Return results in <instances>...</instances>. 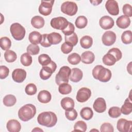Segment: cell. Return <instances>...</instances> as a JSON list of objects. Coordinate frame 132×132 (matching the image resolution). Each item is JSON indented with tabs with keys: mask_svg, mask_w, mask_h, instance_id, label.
<instances>
[{
	"mask_svg": "<svg viewBox=\"0 0 132 132\" xmlns=\"http://www.w3.org/2000/svg\"><path fill=\"white\" fill-rule=\"evenodd\" d=\"M37 121L41 125L52 127L57 123V117L56 114L52 111H45L38 115Z\"/></svg>",
	"mask_w": 132,
	"mask_h": 132,
	"instance_id": "1",
	"label": "cell"
},
{
	"mask_svg": "<svg viewBox=\"0 0 132 132\" xmlns=\"http://www.w3.org/2000/svg\"><path fill=\"white\" fill-rule=\"evenodd\" d=\"M92 73L95 79L103 82H106L110 80L112 76L110 70L102 65H96L92 70Z\"/></svg>",
	"mask_w": 132,
	"mask_h": 132,
	"instance_id": "2",
	"label": "cell"
},
{
	"mask_svg": "<svg viewBox=\"0 0 132 132\" xmlns=\"http://www.w3.org/2000/svg\"><path fill=\"white\" fill-rule=\"evenodd\" d=\"M36 113V108L35 105L27 104L20 108L18 111L19 119L24 122H27L34 117Z\"/></svg>",
	"mask_w": 132,
	"mask_h": 132,
	"instance_id": "3",
	"label": "cell"
},
{
	"mask_svg": "<svg viewBox=\"0 0 132 132\" xmlns=\"http://www.w3.org/2000/svg\"><path fill=\"white\" fill-rule=\"evenodd\" d=\"M71 69L68 66L62 67L55 77V82L57 85H60L63 83H68Z\"/></svg>",
	"mask_w": 132,
	"mask_h": 132,
	"instance_id": "4",
	"label": "cell"
},
{
	"mask_svg": "<svg viewBox=\"0 0 132 132\" xmlns=\"http://www.w3.org/2000/svg\"><path fill=\"white\" fill-rule=\"evenodd\" d=\"M10 31L12 37L18 41L23 39L26 33L24 27L19 23L12 24L10 27Z\"/></svg>",
	"mask_w": 132,
	"mask_h": 132,
	"instance_id": "5",
	"label": "cell"
},
{
	"mask_svg": "<svg viewBox=\"0 0 132 132\" xmlns=\"http://www.w3.org/2000/svg\"><path fill=\"white\" fill-rule=\"evenodd\" d=\"M78 10L77 4L71 1H66L61 6V11L63 13L69 16H73L76 14Z\"/></svg>",
	"mask_w": 132,
	"mask_h": 132,
	"instance_id": "6",
	"label": "cell"
},
{
	"mask_svg": "<svg viewBox=\"0 0 132 132\" xmlns=\"http://www.w3.org/2000/svg\"><path fill=\"white\" fill-rule=\"evenodd\" d=\"M57 68V64L53 61L46 66L42 67L40 72V77L43 80H47L52 76Z\"/></svg>",
	"mask_w": 132,
	"mask_h": 132,
	"instance_id": "7",
	"label": "cell"
},
{
	"mask_svg": "<svg viewBox=\"0 0 132 132\" xmlns=\"http://www.w3.org/2000/svg\"><path fill=\"white\" fill-rule=\"evenodd\" d=\"M69 22L65 18L59 16L53 18L51 20V25L54 29L62 30L67 27Z\"/></svg>",
	"mask_w": 132,
	"mask_h": 132,
	"instance_id": "8",
	"label": "cell"
},
{
	"mask_svg": "<svg viewBox=\"0 0 132 132\" xmlns=\"http://www.w3.org/2000/svg\"><path fill=\"white\" fill-rule=\"evenodd\" d=\"M54 1H41L39 7V12L43 15L47 16L51 14Z\"/></svg>",
	"mask_w": 132,
	"mask_h": 132,
	"instance_id": "9",
	"label": "cell"
},
{
	"mask_svg": "<svg viewBox=\"0 0 132 132\" xmlns=\"http://www.w3.org/2000/svg\"><path fill=\"white\" fill-rule=\"evenodd\" d=\"M91 96L90 89L86 87L81 88L78 90L76 94V100L78 102L84 103L88 101Z\"/></svg>",
	"mask_w": 132,
	"mask_h": 132,
	"instance_id": "10",
	"label": "cell"
},
{
	"mask_svg": "<svg viewBox=\"0 0 132 132\" xmlns=\"http://www.w3.org/2000/svg\"><path fill=\"white\" fill-rule=\"evenodd\" d=\"M132 121L121 118L118 120L117 128L120 132H130L131 131Z\"/></svg>",
	"mask_w": 132,
	"mask_h": 132,
	"instance_id": "11",
	"label": "cell"
},
{
	"mask_svg": "<svg viewBox=\"0 0 132 132\" xmlns=\"http://www.w3.org/2000/svg\"><path fill=\"white\" fill-rule=\"evenodd\" d=\"M116 40V35L112 31H107L104 33L102 37V41L104 45L111 46L114 43Z\"/></svg>",
	"mask_w": 132,
	"mask_h": 132,
	"instance_id": "12",
	"label": "cell"
},
{
	"mask_svg": "<svg viewBox=\"0 0 132 132\" xmlns=\"http://www.w3.org/2000/svg\"><path fill=\"white\" fill-rule=\"evenodd\" d=\"M105 7L108 12L112 15H117L119 13V6L116 1H107L105 4Z\"/></svg>",
	"mask_w": 132,
	"mask_h": 132,
	"instance_id": "13",
	"label": "cell"
},
{
	"mask_svg": "<svg viewBox=\"0 0 132 132\" xmlns=\"http://www.w3.org/2000/svg\"><path fill=\"white\" fill-rule=\"evenodd\" d=\"M26 77V72L23 69H15L12 73L13 80L18 82H22Z\"/></svg>",
	"mask_w": 132,
	"mask_h": 132,
	"instance_id": "14",
	"label": "cell"
},
{
	"mask_svg": "<svg viewBox=\"0 0 132 132\" xmlns=\"http://www.w3.org/2000/svg\"><path fill=\"white\" fill-rule=\"evenodd\" d=\"M100 26L105 30L111 29L114 25V22L113 19L108 15L102 16L99 21Z\"/></svg>",
	"mask_w": 132,
	"mask_h": 132,
	"instance_id": "15",
	"label": "cell"
},
{
	"mask_svg": "<svg viewBox=\"0 0 132 132\" xmlns=\"http://www.w3.org/2000/svg\"><path fill=\"white\" fill-rule=\"evenodd\" d=\"M93 107L95 111L98 113L104 112L106 109V103L104 98L102 97L97 98L93 103Z\"/></svg>",
	"mask_w": 132,
	"mask_h": 132,
	"instance_id": "16",
	"label": "cell"
},
{
	"mask_svg": "<svg viewBox=\"0 0 132 132\" xmlns=\"http://www.w3.org/2000/svg\"><path fill=\"white\" fill-rule=\"evenodd\" d=\"M6 127L9 132H19L21 130V125L18 120L11 119L7 123Z\"/></svg>",
	"mask_w": 132,
	"mask_h": 132,
	"instance_id": "17",
	"label": "cell"
},
{
	"mask_svg": "<svg viewBox=\"0 0 132 132\" xmlns=\"http://www.w3.org/2000/svg\"><path fill=\"white\" fill-rule=\"evenodd\" d=\"M82 76L83 73L82 71L78 68H75L71 70L69 79L74 82H77L82 78Z\"/></svg>",
	"mask_w": 132,
	"mask_h": 132,
	"instance_id": "18",
	"label": "cell"
},
{
	"mask_svg": "<svg viewBox=\"0 0 132 132\" xmlns=\"http://www.w3.org/2000/svg\"><path fill=\"white\" fill-rule=\"evenodd\" d=\"M130 24V20L129 17L122 15L118 18L116 21L117 25L120 28L125 29L127 28Z\"/></svg>",
	"mask_w": 132,
	"mask_h": 132,
	"instance_id": "19",
	"label": "cell"
},
{
	"mask_svg": "<svg viewBox=\"0 0 132 132\" xmlns=\"http://www.w3.org/2000/svg\"><path fill=\"white\" fill-rule=\"evenodd\" d=\"M38 100L41 103H48L52 98L51 93L47 90H42L40 91L38 94Z\"/></svg>",
	"mask_w": 132,
	"mask_h": 132,
	"instance_id": "20",
	"label": "cell"
},
{
	"mask_svg": "<svg viewBox=\"0 0 132 132\" xmlns=\"http://www.w3.org/2000/svg\"><path fill=\"white\" fill-rule=\"evenodd\" d=\"M95 59V56L93 52L87 51L84 52L81 55V60L85 64H91Z\"/></svg>",
	"mask_w": 132,
	"mask_h": 132,
	"instance_id": "21",
	"label": "cell"
},
{
	"mask_svg": "<svg viewBox=\"0 0 132 132\" xmlns=\"http://www.w3.org/2000/svg\"><path fill=\"white\" fill-rule=\"evenodd\" d=\"M62 108L65 110H70L74 108L75 103L74 100L69 97H65L63 98L60 102Z\"/></svg>",
	"mask_w": 132,
	"mask_h": 132,
	"instance_id": "22",
	"label": "cell"
},
{
	"mask_svg": "<svg viewBox=\"0 0 132 132\" xmlns=\"http://www.w3.org/2000/svg\"><path fill=\"white\" fill-rule=\"evenodd\" d=\"M42 38V35L37 31H33L31 32L28 37V39L29 42L33 44H38L40 43Z\"/></svg>",
	"mask_w": 132,
	"mask_h": 132,
	"instance_id": "23",
	"label": "cell"
},
{
	"mask_svg": "<svg viewBox=\"0 0 132 132\" xmlns=\"http://www.w3.org/2000/svg\"><path fill=\"white\" fill-rule=\"evenodd\" d=\"M47 38L50 43L51 45L58 44L60 43L62 40L61 35L56 32H53L52 33L48 34Z\"/></svg>",
	"mask_w": 132,
	"mask_h": 132,
	"instance_id": "24",
	"label": "cell"
},
{
	"mask_svg": "<svg viewBox=\"0 0 132 132\" xmlns=\"http://www.w3.org/2000/svg\"><path fill=\"white\" fill-rule=\"evenodd\" d=\"M31 24L32 26L37 29L42 28L45 24L44 19L39 15L34 16L31 20Z\"/></svg>",
	"mask_w": 132,
	"mask_h": 132,
	"instance_id": "25",
	"label": "cell"
},
{
	"mask_svg": "<svg viewBox=\"0 0 132 132\" xmlns=\"http://www.w3.org/2000/svg\"><path fill=\"white\" fill-rule=\"evenodd\" d=\"M120 110L121 113L123 114H129L132 111V103L131 102V99L127 98L125 100L124 103L122 106Z\"/></svg>",
	"mask_w": 132,
	"mask_h": 132,
	"instance_id": "26",
	"label": "cell"
},
{
	"mask_svg": "<svg viewBox=\"0 0 132 132\" xmlns=\"http://www.w3.org/2000/svg\"><path fill=\"white\" fill-rule=\"evenodd\" d=\"M80 115L83 119L88 121L93 117V112L91 108L86 107L81 109L80 111Z\"/></svg>",
	"mask_w": 132,
	"mask_h": 132,
	"instance_id": "27",
	"label": "cell"
},
{
	"mask_svg": "<svg viewBox=\"0 0 132 132\" xmlns=\"http://www.w3.org/2000/svg\"><path fill=\"white\" fill-rule=\"evenodd\" d=\"M80 44L82 48L88 49L92 45L93 39L92 37L89 36H85L80 39Z\"/></svg>",
	"mask_w": 132,
	"mask_h": 132,
	"instance_id": "28",
	"label": "cell"
},
{
	"mask_svg": "<svg viewBox=\"0 0 132 132\" xmlns=\"http://www.w3.org/2000/svg\"><path fill=\"white\" fill-rule=\"evenodd\" d=\"M103 62L106 65L111 66L114 65L117 62L116 58L113 55L110 53H107L105 54L102 58Z\"/></svg>",
	"mask_w": 132,
	"mask_h": 132,
	"instance_id": "29",
	"label": "cell"
},
{
	"mask_svg": "<svg viewBox=\"0 0 132 132\" xmlns=\"http://www.w3.org/2000/svg\"><path fill=\"white\" fill-rule=\"evenodd\" d=\"M3 104L7 107H11L15 105L16 99L15 96L12 94L6 95L3 98Z\"/></svg>",
	"mask_w": 132,
	"mask_h": 132,
	"instance_id": "30",
	"label": "cell"
},
{
	"mask_svg": "<svg viewBox=\"0 0 132 132\" xmlns=\"http://www.w3.org/2000/svg\"><path fill=\"white\" fill-rule=\"evenodd\" d=\"M88 24V20L87 18L83 15H80L78 16L75 22V24L77 28L79 29H82L85 28Z\"/></svg>",
	"mask_w": 132,
	"mask_h": 132,
	"instance_id": "31",
	"label": "cell"
},
{
	"mask_svg": "<svg viewBox=\"0 0 132 132\" xmlns=\"http://www.w3.org/2000/svg\"><path fill=\"white\" fill-rule=\"evenodd\" d=\"M11 45L10 39L7 37H3L0 39V46L3 50L8 51Z\"/></svg>",
	"mask_w": 132,
	"mask_h": 132,
	"instance_id": "32",
	"label": "cell"
},
{
	"mask_svg": "<svg viewBox=\"0 0 132 132\" xmlns=\"http://www.w3.org/2000/svg\"><path fill=\"white\" fill-rule=\"evenodd\" d=\"M20 61L23 65L25 67L29 66L32 63V57L28 53H25L21 55Z\"/></svg>",
	"mask_w": 132,
	"mask_h": 132,
	"instance_id": "33",
	"label": "cell"
},
{
	"mask_svg": "<svg viewBox=\"0 0 132 132\" xmlns=\"http://www.w3.org/2000/svg\"><path fill=\"white\" fill-rule=\"evenodd\" d=\"M4 58L6 61L9 63L15 61L17 58L16 54L13 51L8 50L4 53Z\"/></svg>",
	"mask_w": 132,
	"mask_h": 132,
	"instance_id": "34",
	"label": "cell"
},
{
	"mask_svg": "<svg viewBox=\"0 0 132 132\" xmlns=\"http://www.w3.org/2000/svg\"><path fill=\"white\" fill-rule=\"evenodd\" d=\"M68 62L72 65H76L81 61V57L76 53H73L69 55L68 57Z\"/></svg>",
	"mask_w": 132,
	"mask_h": 132,
	"instance_id": "35",
	"label": "cell"
},
{
	"mask_svg": "<svg viewBox=\"0 0 132 132\" xmlns=\"http://www.w3.org/2000/svg\"><path fill=\"white\" fill-rule=\"evenodd\" d=\"M121 40L124 44H128L132 42V32L130 30L124 31L121 36Z\"/></svg>",
	"mask_w": 132,
	"mask_h": 132,
	"instance_id": "36",
	"label": "cell"
},
{
	"mask_svg": "<svg viewBox=\"0 0 132 132\" xmlns=\"http://www.w3.org/2000/svg\"><path fill=\"white\" fill-rule=\"evenodd\" d=\"M59 86L58 91L61 94H68L72 91V87L68 83H63Z\"/></svg>",
	"mask_w": 132,
	"mask_h": 132,
	"instance_id": "37",
	"label": "cell"
},
{
	"mask_svg": "<svg viewBox=\"0 0 132 132\" xmlns=\"http://www.w3.org/2000/svg\"><path fill=\"white\" fill-rule=\"evenodd\" d=\"M51 61V57L45 54H41L38 57V61L42 67L47 65L50 63Z\"/></svg>",
	"mask_w": 132,
	"mask_h": 132,
	"instance_id": "38",
	"label": "cell"
},
{
	"mask_svg": "<svg viewBox=\"0 0 132 132\" xmlns=\"http://www.w3.org/2000/svg\"><path fill=\"white\" fill-rule=\"evenodd\" d=\"M87 128V124L82 121H78L76 122L74 126V130L73 131H80L82 132H85L86 131Z\"/></svg>",
	"mask_w": 132,
	"mask_h": 132,
	"instance_id": "39",
	"label": "cell"
},
{
	"mask_svg": "<svg viewBox=\"0 0 132 132\" xmlns=\"http://www.w3.org/2000/svg\"><path fill=\"white\" fill-rule=\"evenodd\" d=\"M108 114L110 117L112 118H117L121 114L120 108L118 107L113 106L109 108L108 110Z\"/></svg>",
	"mask_w": 132,
	"mask_h": 132,
	"instance_id": "40",
	"label": "cell"
},
{
	"mask_svg": "<svg viewBox=\"0 0 132 132\" xmlns=\"http://www.w3.org/2000/svg\"><path fill=\"white\" fill-rule=\"evenodd\" d=\"M65 42L75 46L78 42V37L76 33L74 32L70 36H65Z\"/></svg>",
	"mask_w": 132,
	"mask_h": 132,
	"instance_id": "41",
	"label": "cell"
},
{
	"mask_svg": "<svg viewBox=\"0 0 132 132\" xmlns=\"http://www.w3.org/2000/svg\"><path fill=\"white\" fill-rule=\"evenodd\" d=\"M77 114L76 110L74 108L65 110V116L67 119L70 121L75 120L77 117Z\"/></svg>",
	"mask_w": 132,
	"mask_h": 132,
	"instance_id": "42",
	"label": "cell"
},
{
	"mask_svg": "<svg viewBox=\"0 0 132 132\" xmlns=\"http://www.w3.org/2000/svg\"><path fill=\"white\" fill-rule=\"evenodd\" d=\"M27 52L30 55H36L39 54L40 52V47L38 45L30 44L27 47Z\"/></svg>",
	"mask_w": 132,
	"mask_h": 132,
	"instance_id": "43",
	"label": "cell"
},
{
	"mask_svg": "<svg viewBox=\"0 0 132 132\" xmlns=\"http://www.w3.org/2000/svg\"><path fill=\"white\" fill-rule=\"evenodd\" d=\"M37 88L36 86L32 83H30L27 85L25 87V91L27 95H33L35 94L37 92Z\"/></svg>",
	"mask_w": 132,
	"mask_h": 132,
	"instance_id": "44",
	"label": "cell"
},
{
	"mask_svg": "<svg viewBox=\"0 0 132 132\" xmlns=\"http://www.w3.org/2000/svg\"><path fill=\"white\" fill-rule=\"evenodd\" d=\"M108 53H110L114 56L116 58L117 61L120 60L122 56V54L121 51L118 48L116 47H113L109 50L108 52Z\"/></svg>",
	"mask_w": 132,
	"mask_h": 132,
	"instance_id": "45",
	"label": "cell"
},
{
	"mask_svg": "<svg viewBox=\"0 0 132 132\" xmlns=\"http://www.w3.org/2000/svg\"><path fill=\"white\" fill-rule=\"evenodd\" d=\"M73 46L66 42H64L61 46V52L65 54L70 53L73 50Z\"/></svg>",
	"mask_w": 132,
	"mask_h": 132,
	"instance_id": "46",
	"label": "cell"
},
{
	"mask_svg": "<svg viewBox=\"0 0 132 132\" xmlns=\"http://www.w3.org/2000/svg\"><path fill=\"white\" fill-rule=\"evenodd\" d=\"M75 27L73 24L71 22H69V24L67 27L62 30V32L65 36H70L74 32Z\"/></svg>",
	"mask_w": 132,
	"mask_h": 132,
	"instance_id": "47",
	"label": "cell"
},
{
	"mask_svg": "<svg viewBox=\"0 0 132 132\" xmlns=\"http://www.w3.org/2000/svg\"><path fill=\"white\" fill-rule=\"evenodd\" d=\"M101 132H113L114 131L113 126L109 123H104L100 127Z\"/></svg>",
	"mask_w": 132,
	"mask_h": 132,
	"instance_id": "48",
	"label": "cell"
},
{
	"mask_svg": "<svg viewBox=\"0 0 132 132\" xmlns=\"http://www.w3.org/2000/svg\"><path fill=\"white\" fill-rule=\"evenodd\" d=\"M9 70L8 68L5 65L0 66V78L3 79L6 78L9 75Z\"/></svg>",
	"mask_w": 132,
	"mask_h": 132,
	"instance_id": "49",
	"label": "cell"
},
{
	"mask_svg": "<svg viewBox=\"0 0 132 132\" xmlns=\"http://www.w3.org/2000/svg\"><path fill=\"white\" fill-rule=\"evenodd\" d=\"M122 10L124 15H126L128 17L132 16V7L130 5L128 4L124 5L123 6Z\"/></svg>",
	"mask_w": 132,
	"mask_h": 132,
	"instance_id": "50",
	"label": "cell"
},
{
	"mask_svg": "<svg viewBox=\"0 0 132 132\" xmlns=\"http://www.w3.org/2000/svg\"><path fill=\"white\" fill-rule=\"evenodd\" d=\"M48 34H44L42 35V38L41 41L40 42V44L41 46L45 47H48L51 46V44L50 43L48 38H47Z\"/></svg>",
	"mask_w": 132,
	"mask_h": 132,
	"instance_id": "51",
	"label": "cell"
},
{
	"mask_svg": "<svg viewBox=\"0 0 132 132\" xmlns=\"http://www.w3.org/2000/svg\"><path fill=\"white\" fill-rule=\"evenodd\" d=\"M102 1H98V0H95V1H90V2L94 6H97L100 3H102Z\"/></svg>",
	"mask_w": 132,
	"mask_h": 132,
	"instance_id": "52",
	"label": "cell"
},
{
	"mask_svg": "<svg viewBox=\"0 0 132 132\" xmlns=\"http://www.w3.org/2000/svg\"><path fill=\"white\" fill-rule=\"evenodd\" d=\"M131 62H129V63L127 65V71L129 72V73L130 74H131Z\"/></svg>",
	"mask_w": 132,
	"mask_h": 132,
	"instance_id": "53",
	"label": "cell"
},
{
	"mask_svg": "<svg viewBox=\"0 0 132 132\" xmlns=\"http://www.w3.org/2000/svg\"><path fill=\"white\" fill-rule=\"evenodd\" d=\"M43 131V130L41 129H40L39 127H35L34 129L32 130V131Z\"/></svg>",
	"mask_w": 132,
	"mask_h": 132,
	"instance_id": "54",
	"label": "cell"
}]
</instances>
